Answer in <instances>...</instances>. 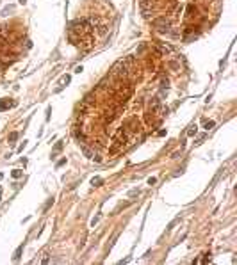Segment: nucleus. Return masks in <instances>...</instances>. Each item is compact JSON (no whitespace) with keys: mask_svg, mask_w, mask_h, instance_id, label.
I'll return each mask as SVG.
<instances>
[{"mask_svg":"<svg viewBox=\"0 0 237 265\" xmlns=\"http://www.w3.org/2000/svg\"><path fill=\"white\" fill-rule=\"evenodd\" d=\"M145 50H146V45H141V46L137 48V55H141V54H143Z\"/></svg>","mask_w":237,"mask_h":265,"instance_id":"obj_24","label":"nucleus"},{"mask_svg":"<svg viewBox=\"0 0 237 265\" xmlns=\"http://www.w3.org/2000/svg\"><path fill=\"white\" fill-rule=\"evenodd\" d=\"M0 201H2V187H0Z\"/></svg>","mask_w":237,"mask_h":265,"instance_id":"obj_31","label":"nucleus"},{"mask_svg":"<svg viewBox=\"0 0 237 265\" xmlns=\"http://www.w3.org/2000/svg\"><path fill=\"white\" fill-rule=\"evenodd\" d=\"M121 128L125 130L127 137H132L134 134H137V132H139V121H137V118H134V116H130V118L123 119V125H121Z\"/></svg>","mask_w":237,"mask_h":265,"instance_id":"obj_1","label":"nucleus"},{"mask_svg":"<svg viewBox=\"0 0 237 265\" xmlns=\"http://www.w3.org/2000/svg\"><path fill=\"white\" fill-rule=\"evenodd\" d=\"M114 118H116V112L109 107V109L104 112V123H105V125H109V123H112V121H114Z\"/></svg>","mask_w":237,"mask_h":265,"instance_id":"obj_3","label":"nucleus"},{"mask_svg":"<svg viewBox=\"0 0 237 265\" xmlns=\"http://www.w3.org/2000/svg\"><path fill=\"white\" fill-rule=\"evenodd\" d=\"M155 182H157V178H153V176H152V178H148V185H153Z\"/></svg>","mask_w":237,"mask_h":265,"instance_id":"obj_26","label":"nucleus"},{"mask_svg":"<svg viewBox=\"0 0 237 265\" xmlns=\"http://www.w3.org/2000/svg\"><path fill=\"white\" fill-rule=\"evenodd\" d=\"M80 103H84L86 105V107H95V98H93V94H86V96H84V100H82Z\"/></svg>","mask_w":237,"mask_h":265,"instance_id":"obj_6","label":"nucleus"},{"mask_svg":"<svg viewBox=\"0 0 237 265\" xmlns=\"http://www.w3.org/2000/svg\"><path fill=\"white\" fill-rule=\"evenodd\" d=\"M14 103H9L7 100H0V112L2 110H5V109H9V107H13Z\"/></svg>","mask_w":237,"mask_h":265,"instance_id":"obj_10","label":"nucleus"},{"mask_svg":"<svg viewBox=\"0 0 237 265\" xmlns=\"http://www.w3.org/2000/svg\"><path fill=\"white\" fill-rule=\"evenodd\" d=\"M61 150H63V141H59V142H57V144L54 146V151H52V157H55V155H57V153H59Z\"/></svg>","mask_w":237,"mask_h":265,"instance_id":"obj_13","label":"nucleus"},{"mask_svg":"<svg viewBox=\"0 0 237 265\" xmlns=\"http://www.w3.org/2000/svg\"><path fill=\"white\" fill-rule=\"evenodd\" d=\"M212 126H214V121H205V123H203V128H205V130H210Z\"/></svg>","mask_w":237,"mask_h":265,"instance_id":"obj_20","label":"nucleus"},{"mask_svg":"<svg viewBox=\"0 0 237 265\" xmlns=\"http://www.w3.org/2000/svg\"><path fill=\"white\" fill-rule=\"evenodd\" d=\"M14 11V5H7L2 9V16H9V13H13Z\"/></svg>","mask_w":237,"mask_h":265,"instance_id":"obj_14","label":"nucleus"},{"mask_svg":"<svg viewBox=\"0 0 237 265\" xmlns=\"http://www.w3.org/2000/svg\"><path fill=\"white\" fill-rule=\"evenodd\" d=\"M22 253H23V244H20V246L16 247V251H14V254H13V260H20Z\"/></svg>","mask_w":237,"mask_h":265,"instance_id":"obj_7","label":"nucleus"},{"mask_svg":"<svg viewBox=\"0 0 237 265\" xmlns=\"http://www.w3.org/2000/svg\"><path fill=\"white\" fill-rule=\"evenodd\" d=\"M64 164H66V158H61V160H59V162L55 164V167H63Z\"/></svg>","mask_w":237,"mask_h":265,"instance_id":"obj_21","label":"nucleus"},{"mask_svg":"<svg viewBox=\"0 0 237 265\" xmlns=\"http://www.w3.org/2000/svg\"><path fill=\"white\" fill-rule=\"evenodd\" d=\"M18 2H20V4H22V5H25V2H27V0H18Z\"/></svg>","mask_w":237,"mask_h":265,"instance_id":"obj_30","label":"nucleus"},{"mask_svg":"<svg viewBox=\"0 0 237 265\" xmlns=\"http://www.w3.org/2000/svg\"><path fill=\"white\" fill-rule=\"evenodd\" d=\"M52 205H54V198H50V199L46 201V203H45V206H43V212H46V210H48L50 206H52Z\"/></svg>","mask_w":237,"mask_h":265,"instance_id":"obj_18","label":"nucleus"},{"mask_svg":"<svg viewBox=\"0 0 237 265\" xmlns=\"http://www.w3.org/2000/svg\"><path fill=\"white\" fill-rule=\"evenodd\" d=\"M137 194H139V190H136V189L130 190V196H137Z\"/></svg>","mask_w":237,"mask_h":265,"instance_id":"obj_27","label":"nucleus"},{"mask_svg":"<svg viewBox=\"0 0 237 265\" xmlns=\"http://www.w3.org/2000/svg\"><path fill=\"white\" fill-rule=\"evenodd\" d=\"M168 87H169V82H168L166 78H162V80H161V91H162V94H164V91L168 93Z\"/></svg>","mask_w":237,"mask_h":265,"instance_id":"obj_12","label":"nucleus"},{"mask_svg":"<svg viewBox=\"0 0 237 265\" xmlns=\"http://www.w3.org/2000/svg\"><path fill=\"white\" fill-rule=\"evenodd\" d=\"M0 66H2V62H0Z\"/></svg>","mask_w":237,"mask_h":265,"instance_id":"obj_33","label":"nucleus"},{"mask_svg":"<svg viewBox=\"0 0 237 265\" xmlns=\"http://www.w3.org/2000/svg\"><path fill=\"white\" fill-rule=\"evenodd\" d=\"M196 132H198V126H196V125H191V126H189V130H187V135L193 137V135H196Z\"/></svg>","mask_w":237,"mask_h":265,"instance_id":"obj_15","label":"nucleus"},{"mask_svg":"<svg viewBox=\"0 0 237 265\" xmlns=\"http://www.w3.org/2000/svg\"><path fill=\"white\" fill-rule=\"evenodd\" d=\"M153 27H155V30H157V32L159 34H168L169 32V20L166 18V16H161V18H155V20H153Z\"/></svg>","mask_w":237,"mask_h":265,"instance_id":"obj_2","label":"nucleus"},{"mask_svg":"<svg viewBox=\"0 0 237 265\" xmlns=\"http://www.w3.org/2000/svg\"><path fill=\"white\" fill-rule=\"evenodd\" d=\"M100 221V215H96V217H93V221H91V226H95L96 224V222Z\"/></svg>","mask_w":237,"mask_h":265,"instance_id":"obj_25","label":"nucleus"},{"mask_svg":"<svg viewBox=\"0 0 237 265\" xmlns=\"http://www.w3.org/2000/svg\"><path fill=\"white\" fill-rule=\"evenodd\" d=\"M177 222H180V219H175V221H171L169 224H168V230H171V228H173L175 224H177Z\"/></svg>","mask_w":237,"mask_h":265,"instance_id":"obj_23","label":"nucleus"},{"mask_svg":"<svg viewBox=\"0 0 237 265\" xmlns=\"http://www.w3.org/2000/svg\"><path fill=\"white\" fill-rule=\"evenodd\" d=\"M93 158H95L96 162H102V157H98V155H93Z\"/></svg>","mask_w":237,"mask_h":265,"instance_id":"obj_28","label":"nucleus"},{"mask_svg":"<svg viewBox=\"0 0 237 265\" xmlns=\"http://www.w3.org/2000/svg\"><path fill=\"white\" fill-rule=\"evenodd\" d=\"M11 176H13L14 180H18V178H22V171H20V169H13V171H11Z\"/></svg>","mask_w":237,"mask_h":265,"instance_id":"obj_16","label":"nucleus"},{"mask_svg":"<svg viewBox=\"0 0 237 265\" xmlns=\"http://www.w3.org/2000/svg\"><path fill=\"white\" fill-rule=\"evenodd\" d=\"M187 18H193V16H196V7H194L193 4L191 5H187V14H185Z\"/></svg>","mask_w":237,"mask_h":265,"instance_id":"obj_9","label":"nucleus"},{"mask_svg":"<svg viewBox=\"0 0 237 265\" xmlns=\"http://www.w3.org/2000/svg\"><path fill=\"white\" fill-rule=\"evenodd\" d=\"M168 66H169L173 71H178V69H180V62H177V61H168Z\"/></svg>","mask_w":237,"mask_h":265,"instance_id":"obj_11","label":"nucleus"},{"mask_svg":"<svg viewBox=\"0 0 237 265\" xmlns=\"http://www.w3.org/2000/svg\"><path fill=\"white\" fill-rule=\"evenodd\" d=\"M159 105H161V98H159V96H153V98L150 100V103H148V110L155 112V110L159 109Z\"/></svg>","mask_w":237,"mask_h":265,"instance_id":"obj_5","label":"nucleus"},{"mask_svg":"<svg viewBox=\"0 0 237 265\" xmlns=\"http://www.w3.org/2000/svg\"><path fill=\"white\" fill-rule=\"evenodd\" d=\"M123 148H125V144H120V142L114 141V142H112V146L109 148V153L111 155H118L120 151H123Z\"/></svg>","mask_w":237,"mask_h":265,"instance_id":"obj_4","label":"nucleus"},{"mask_svg":"<svg viewBox=\"0 0 237 265\" xmlns=\"http://www.w3.org/2000/svg\"><path fill=\"white\" fill-rule=\"evenodd\" d=\"M2 178H4V174H2V173H0V180H2Z\"/></svg>","mask_w":237,"mask_h":265,"instance_id":"obj_32","label":"nucleus"},{"mask_svg":"<svg viewBox=\"0 0 237 265\" xmlns=\"http://www.w3.org/2000/svg\"><path fill=\"white\" fill-rule=\"evenodd\" d=\"M41 262H43V263H48V262H50V260H48V254H45V258L41 260Z\"/></svg>","mask_w":237,"mask_h":265,"instance_id":"obj_29","label":"nucleus"},{"mask_svg":"<svg viewBox=\"0 0 237 265\" xmlns=\"http://www.w3.org/2000/svg\"><path fill=\"white\" fill-rule=\"evenodd\" d=\"M102 183H104V180H102L100 176H93V178H91V185H93V187H100Z\"/></svg>","mask_w":237,"mask_h":265,"instance_id":"obj_8","label":"nucleus"},{"mask_svg":"<svg viewBox=\"0 0 237 265\" xmlns=\"http://www.w3.org/2000/svg\"><path fill=\"white\" fill-rule=\"evenodd\" d=\"M105 32H107V27H105V25H100V27H98V34H100V36H105Z\"/></svg>","mask_w":237,"mask_h":265,"instance_id":"obj_19","label":"nucleus"},{"mask_svg":"<svg viewBox=\"0 0 237 265\" xmlns=\"http://www.w3.org/2000/svg\"><path fill=\"white\" fill-rule=\"evenodd\" d=\"M7 139H9V142H14V141L18 139V132H11V134H9V137H7Z\"/></svg>","mask_w":237,"mask_h":265,"instance_id":"obj_17","label":"nucleus"},{"mask_svg":"<svg viewBox=\"0 0 237 265\" xmlns=\"http://www.w3.org/2000/svg\"><path fill=\"white\" fill-rule=\"evenodd\" d=\"M70 80H71V78H70V75H64L63 78H61V82H63V84H70Z\"/></svg>","mask_w":237,"mask_h":265,"instance_id":"obj_22","label":"nucleus"}]
</instances>
